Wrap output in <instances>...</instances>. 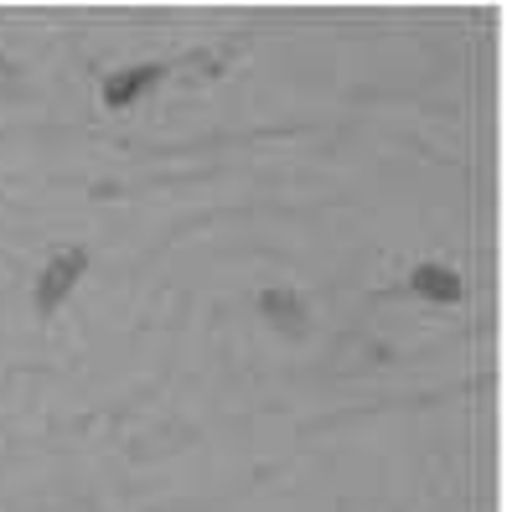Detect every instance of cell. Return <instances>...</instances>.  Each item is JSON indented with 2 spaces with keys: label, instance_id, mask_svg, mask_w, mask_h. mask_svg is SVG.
<instances>
[{
  "label": "cell",
  "instance_id": "3",
  "mask_svg": "<svg viewBox=\"0 0 507 512\" xmlns=\"http://www.w3.org/2000/svg\"><path fill=\"white\" fill-rule=\"evenodd\" d=\"M161 78H166V68H161V63H140V68L114 73V78L104 83V104H109V109H130V104L145 94V88L161 83Z\"/></svg>",
  "mask_w": 507,
  "mask_h": 512
},
{
  "label": "cell",
  "instance_id": "1",
  "mask_svg": "<svg viewBox=\"0 0 507 512\" xmlns=\"http://www.w3.org/2000/svg\"><path fill=\"white\" fill-rule=\"evenodd\" d=\"M83 269H88V254H83V249H63V254H52V259L42 264V275H37V285H32V300H37L42 316H52V311L73 295V285L83 280Z\"/></svg>",
  "mask_w": 507,
  "mask_h": 512
},
{
  "label": "cell",
  "instance_id": "2",
  "mask_svg": "<svg viewBox=\"0 0 507 512\" xmlns=\"http://www.w3.org/2000/svg\"><path fill=\"white\" fill-rule=\"evenodd\" d=\"M259 311L270 326H280L285 337H306L311 331V316H306V300L295 295V290H264L259 295Z\"/></svg>",
  "mask_w": 507,
  "mask_h": 512
},
{
  "label": "cell",
  "instance_id": "4",
  "mask_svg": "<svg viewBox=\"0 0 507 512\" xmlns=\"http://www.w3.org/2000/svg\"><path fill=\"white\" fill-rule=\"evenodd\" d=\"M409 290L425 295V300H435V306H445V300H461L466 285H461V275H451L445 264H420V269L409 275Z\"/></svg>",
  "mask_w": 507,
  "mask_h": 512
}]
</instances>
